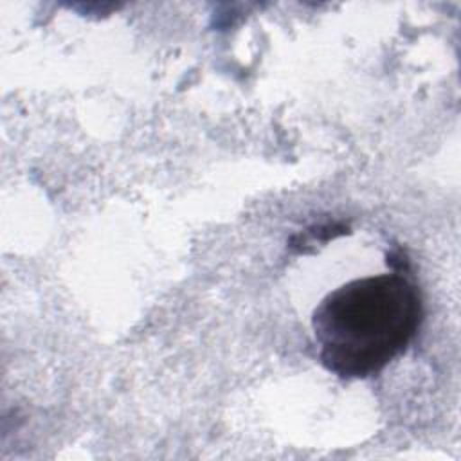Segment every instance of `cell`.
Returning a JSON list of instances; mask_svg holds the SVG:
<instances>
[{
  "mask_svg": "<svg viewBox=\"0 0 461 461\" xmlns=\"http://www.w3.org/2000/svg\"><path fill=\"white\" fill-rule=\"evenodd\" d=\"M355 277L326 294L312 313L321 366L339 378H369L400 357L416 337L423 306L403 274Z\"/></svg>",
  "mask_w": 461,
  "mask_h": 461,
  "instance_id": "1",
  "label": "cell"
}]
</instances>
